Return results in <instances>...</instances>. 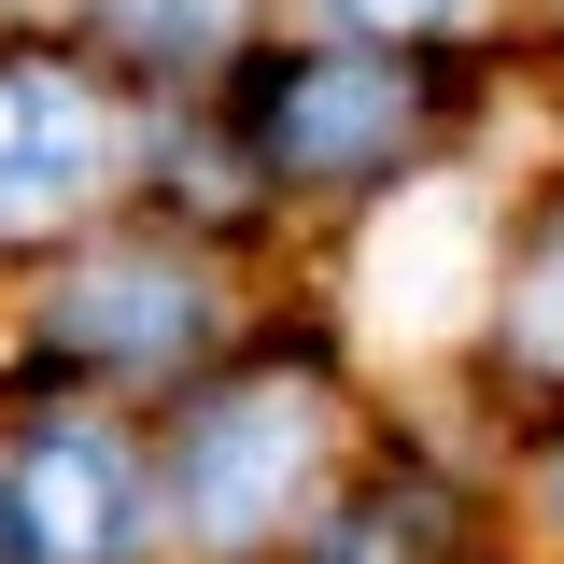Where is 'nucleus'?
Segmentation results:
<instances>
[{
	"label": "nucleus",
	"mask_w": 564,
	"mask_h": 564,
	"mask_svg": "<svg viewBox=\"0 0 564 564\" xmlns=\"http://www.w3.org/2000/svg\"><path fill=\"white\" fill-rule=\"evenodd\" d=\"M70 352H170L198 325V269H170V254H99L85 282H57V311H43Z\"/></svg>",
	"instance_id": "obj_6"
},
{
	"label": "nucleus",
	"mask_w": 564,
	"mask_h": 564,
	"mask_svg": "<svg viewBox=\"0 0 564 564\" xmlns=\"http://www.w3.org/2000/svg\"><path fill=\"white\" fill-rule=\"evenodd\" d=\"M14 522H29L43 564H128L141 551V466H128V437L43 423L29 466H14Z\"/></svg>",
	"instance_id": "obj_4"
},
{
	"label": "nucleus",
	"mask_w": 564,
	"mask_h": 564,
	"mask_svg": "<svg viewBox=\"0 0 564 564\" xmlns=\"http://www.w3.org/2000/svg\"><path fill=\"white\" fill-rule=\"evenodd\" d=\"M99 170H113L99 85L57 70V57H14V70H0V226H57Z\"/></svg>",
	"instance_id": "obj_3"
},
{
	"label": "nucleus",
	"mask_w": 564,
	"mask_h": 564,
	"mask_svg": "<svg viewBox=\"0 0 564 564\" xmlns=\"http://www.w3.org/2000/svg\"><path fill=\"white\" fill-rule=\"evenodd\" d=\"M508 339H522V367H564V240L508 282Z\"/></svg>",
	"instance_id": "obj_8"
},
{
	"label": "nucleus",
	"mask_w": 564,
	"mask_h": 564,
	"mask_svg": "<svg viewBox=\"0 0 564 564\" xmlns=\"http://www.w3.org/2000/svg\"><path fill=\"white\" fill-rule=\"evenodd\" d=\"M311 466H325V395L311 381H226L170 437V494H184L198 536H269L311 494Z\"/></svg>",
	"instance_id": "obj_1"
},
{
	"label": "nucleus",
	"mask_w": 564,
	"mask_h": 564,
	"mask_svg": "<svg viewBox=\"0 0 564 564\" xmlns=\"http://www.w3.org/2000/svg\"><path fill=\"white\" fill-rule=\"evenodd\" d=\"M325 14H339L352 43H423V29H452L466 0H325Z\"/></svg>",
	"instance_id": "obj_9"
},
{
	"label": "nucleus",
	"mask_w": 564,
	"mask_h": 564,
	"mask_svg": "<svg viewBox=\"0 0 564 564\" xmlns=\"http://www.w3.org/2000/svg\"><path fill=\"white\" fill-rule=\"evenodd\" d=\"M99 14H113V43H141V57H212L240 29V0H99Z\"/></svg>",
	"instance_id": "obj_7"
},
{
	"label": "nucleus",
	"mask_w": 564,
	"mask_h": 564,
	"mask_svg": "<svg viewBox=\"0 0 564 564\" xmlns=\"http://www.w3.org/2000/svg\"><path fill=\"white\" fill-rule=\"evenodd\" d=\"M494 282V212L480 184H410L367 240V325L381 339H452Z\"/></svg>",
	"instance_id": "obj_2"
},
{
	"label": "nucleus",
	"mask_w": 564,
	"mask_h": 564,
	"mask_svg": "<svg viewBox=\"0 0 564 564\" xmlns=\"http://www.w3.org/2000/svg\"><path fill=\"white\" fill-rule=\"evenodd\" d=\"M395 128H410V70L395 57H311V70H282V99H269L282 170H367V155H395Z\"/></svg>",
	"instance_id": "obj_5"
}]
</instances>
